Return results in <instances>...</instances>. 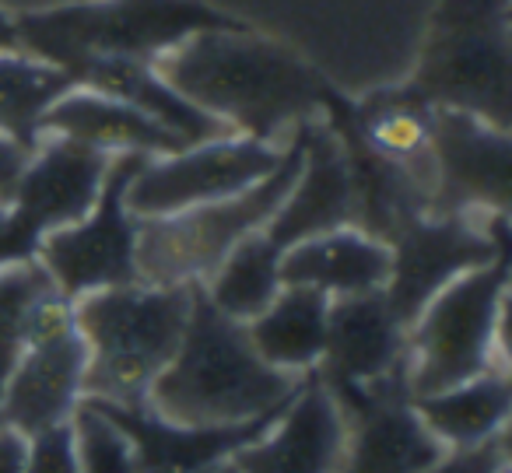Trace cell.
<instances>
[{
  "label": "cell",
  "instance_id": "obj_1",
  "mask_svg": "<svg viewBox=\"0 0 512 473\" xmlns=\"http://www.w3.org/2000/svg\"><path fill=\"white\" fill-rule=\"evenodd\" d=\"M155 71L232 134L288 144L327 109L334 85L299 50L253 25L197 32L155 60Z\"/></svg>",
  "mask_w": 512,
  "mask_h": 473
},
{
  "label": "cell",
  "instance_id": "obj_2",
  "mask_svg": "<svg viewBox=\"0 0 512 473\" xmlns=\"http://www.w3.org/2000/svg\"><path fill=\"white\" fill-rule=\"evenodd\" d=\"M299 382L302 375L267 365L246 323L221 316L193 284L183 340L144 403L176 424H242L285 407Z\"/></svg>",
  "mask_w": 512,
  "mask_h": 473
},
{
  "label": "cell",
  "instance_id": "obj_3",
  "mask_svg": "<svg viewBox=\"0 0 512 473\" xmlns=\"http://www.w3.org/2000/svg\"><path fill=\"white\" fill-rule=\"evenodd\" d=\"M22 53L60 67L71 78L88 60L155 64L197 32L239 29L242 18L207 0H71L15 15Z\"/></svg>",
  "mask_w": 512,
  "mask_h": 473
},
{
  "label": "cell",
  "instance_id": "obj_4",
  "mask_svg": "<svg viewBox=\"0 0 512 473\" xmlns=\"http://www.w3.org/2000/svg\"><path fill=\"white\" fill-rule=\"evenodd\" d=\"M193 284H123L74 302L85 340V400H148L151 382L172 361L190 316Z\"/></svg>",
  "mask_w": 512,
  "mask_h": 473
},
{
  "label": "cell",
  "instance_id": "obj_5",
  "mask_svg": "<svg viewBox=\"0 0 512 473\" xmlns=\"http://www.w3.org/2000/svg\"><path fill=\"white\" fill-rule=\"evenodd\" d=\"M509 0H439L414 74L390 88L425 109H456L509 130Z\"/></svg>",
  "mask_w": 512,
  "mask_h": 473
},
{
  "label": "cell",
  "instance_id": "obj_6",
  "mask_svg": "<svg viewBox=\"0 0 512 473\" xmlns=\"http://www.w3.org/2000/svg\"><path fill=\"white\" fill-rule=\"evenodd\" d=\"M509 253L449 281L407 326L411 396H428L484 372H509Z\"/></svg>",
  "mask_w": 512,
  "mask_h": 473
},
{
  "label": "cell",
  "instance_id": "obj_7",
  "mask_svg": "<svg viewBox=\"0 0 512 473\" xmlns=\"http://www.w3.org/2000/svg\"><path fill=\"white\" fill-rule=\"evenodd\" d=\"M306 127V123H302ZM302 127L288 141V155L267 179L228 200L190 211L144 218L137 232V270L144 284H204L246 235L264 232L292 190L302 165Z\"/></svg>",
  "mask_w": 512,
  "mask_h": 473
},
{
  "label": "cell",
  "instance_id": "obj_8",
  "mask_svg": "<svg viewBox=\"0 0 512 473\" xmlns=\"http://www.w3.org/2000/svg\"><path fill=\"white\" fill-rule=\"evenodd\" d=\"M144 155L109 158L106 179L95 207L74 225L53 228L36 249L39 267L50 274L53 288L71 302L92 291L123 288L141 281L137 270V232L141 218L127 211V183Z\"/></svg>",
  "mask_w": 512,
  "mask_h": 473
},
{
  "label": "cell",
  "instance_id": "obj_9",
  "mask_svg": "<svg viewBox=\"0 0 512 473\" xmlns=\"http://www.w3.org/2000/svg\"><path fill=\"white\" fill-rule=\"evenodd\" d=\"M386 302L404 326L449 281L509 253V214H418L390 242Z\"/></svg>",
  "mask_w": 512,
  "mask_h": 473
},
{
  "label": "cell",
  "instance_id": "obj_10",
  "mask_svg": "<svg viewBox=\"0 0 512 473\" xmlns=\"http://www.w3.org/2000/svg\"><path fill=\"white\" fill-rule=\"evenodd\" d=\"M292 141V137H288ZM288 155V144L256 137H218L186 144L172 155H151L127 183V211L134 218H165L200 204L228 200L267 179Z\"/></svg>",
  "mask_w": 512,
  "mask_h": 473
},
{
  "label": "cell",
  "instance_id": "obj_11",
  "mask_svg": "<svg viewBox=\"0 0 512 473\" xmlns=\"http://www.w3.org/2000/svg\"><path fill=\"white\" fill-rule=\"evenodd\" d=\"M85 340L78 330L74 302L57 288L36 302L29 340L0 393V424L36 435L60 421H71L85 400Z\"/></svg>",
  "mask_w": 512,
  "mask_h": 473
},
{
  "label": "cell",
  "instance_id": "obj_12",
  "mask_svg": "<svg viewBox=\"0 0 512 473\" xmlns=\"http://www.w3.org/2000/svg\"><path fill=\"white\" fill-rule=\"evenodd\" d=\"M109 158L60 137H39L0 221V267L36 260L46 232L74 225L95 207Z\"/></svg>",
  "mask_w": 512,
  "mask_h": 473
},
{
  "label": "cell",
  "instance_id": "obj_13",
  "mask_svg": "<svg viewBox=\"0 0 512 473\" xmlns=\"http://www.w3.org/2000/svg\"><path fill=\"white\" fill-rule=\"evenodd\" d=\"M432 211L428 214H509L512 134L481 116L432 109Z\"/></svg>",
  "mask_w": 512,
  "mask_h": 473
},
{
  "label": "cell",
  "instance_id": "obj_14",
  "mask_svg": "<svg viewBox=\"0 0 512 473\" xmlns=\"http://www.w3.org/2000/svg\"><path fill=\"white\" fill-rule=\"evenodd\" d=\"M330 393L348 421L341 473H428L446 456L414 410L404 368L369 386H344Z\"/></svg>",
  "mask_w": 512,
  "mask_h": 473
},
{
  "label": "cell",
  "instance_id": "obj_15",
  "mask_svg": "<svg viewBox=\"0 0 512 473\" xmlns=\"http://www.w3.org/2000/svg\"><path fill=\"white\" fill-rule=\"evenodd\" d=\"M348 421L316 372L302 375L295 396L260 438L232 456L235 473H341Z\"/></svg>",
  "mask_w": 512,
  "mask_h": 473
},
{
  "label": "cell",
  "instance_id": "obj_16",
  "mask_svg": "<svg viewBox=\"0 0 512 473\" xmlns=\"http://www.w3.org/2000/svg\"><path fill=\"white\" fill-rule=\"evenodd\" d=\"M99 410H106L116 424L130 435L137 456V473H214L232 456L260 438L274 424V417L285 407L260 414L253 421L242 424H176L165 421L162 414L148 407V403H102L92 400Z\"/></svg>",
  "mask_w": 512,
  "mask_h": 473
},
{
  "label": "cell",
  "instance_id": "obj_17",
  "mask_svg": "<svg viewBox=\"0 0 512 473\" xmlns=\"http://www.w3.org/2000/svg\"><path fill=\"white\" fill-rule=\"evenodd\" d=\"M355 225V179H351L348 151L337 130L323 116L302 127V165L264 232L281 249L313 235Z\"/></svg>",
  "mask_w": 512,
  "mask_h": 473
},
{
  "label": "cell",
  "instance_id": "obj_18",
  "mask_svg": "<svg viewBox=\"0 0 512 473\" xmlns=\"http://www.w3.org/2000/svg\"><path fill=\"white\" fill-rule=\"evenodd\" d=\"M407 326L393 316L383 291L330 298L327 344L316 365L323 386H369L404 368Z\"/></svg>",
  "mask_w": 512,
  "mask_h": 473
},
{
  "label": "cell",
  "instance_id": "obj_19",
  "mask_svg": "<svg viewBox=\"0 0 512 473\" xmlns=\"http://www.w3.org/2000/svg\"><path fill=\"white\" fill-rule=\"evenodd\" d=\"M39 137H60V141L81 144L106 158L116 155H172L186 148L176 134L158 127L151 116L127 102L102 95L95 88H67L39 120Z\"/></svg>",
  "mask_w": 512,
  "mask_h": 473
},
{
  "label": "cell",
  "instance_id": "obj_20",
  "mask_svg": "<svg viewBox=\"0 0 512 473\" xmlns=\"http://www.w3.org/2000/svg\"><path fill=\"white\" fill-rule=\"evenodd\" d=\"M390 277V246L355 225L313 235L281 253V281L313 288L327 298L383 291Z\"/></svg>",
  "mask_w": 512,
  "mask_h": 473
},
{
  "label": "cell",
  "instance_id": "obj_21",
  "mask_svg": "<svg viewBox=\"0 0 512 473\" xmlns=\"http://www.w3.org/2000/svg\"><path fill=\"white\" fill-rule=\"evenodd\" d=\"M71 81L81 88H95V92L113 95V99L141 109L144 116H151L158 127L176 134L183 144L232 137V130H228L225 123H218L214 116L200 113L193 102H186L148 60H123V57L88 60V64H81L78 71L71 74Z\"/></svg>",
  "mask_w": 512,
  "mask_h": 473
},
{
  "label": "cell",
  "instance_id": "obj_22",
  "mask_svg": "<svg viewBox=\"0 0 512 473\" xmlns=\"http://www.w3.org/2000/svg\"><path fill=\"white\" fill-rule=\"evenodd\" d=\"M421 424L442 449H474L498 435H509L512 382L509 372L474 375L428 396H411Z\"/></svg>",
  "mask_w": 512,
  "mask_h": 473
},
{
  "label": "cell",
  "instance_id": "obj_23",
  "mask_svg": "<svg viewBox=\"0 0 512 473\" xmlns=\"http://www.w3.org/2000/svg\"><path fill=\"white\" fill-rule=\"evenodd\" d=\"M327 309V295L285 284L281 295L253 323H246V333L267 365L288 375H309L316 372L327 344Z\"/></svg>",
  "mask_w": 512,
  "mask_h": 473
},
{
  "label": "cell",
  "instance_id": "obj_24",
  "mask_svg": "<svg viewBox=\"0 0 512 473\" xmlns=\"http://www.w3.org/2000/svg\"><path fill=\"white\" fill-rule=\"evenodd\" d=\"M281 253L285 249L267 232H253L214 267V274L200 284L207 302L221 316L235 323H253L274 298L281 295Z\"/></svg>",
  "mask_w": 512,
  "mask_h": 473
},
{
  "label": "cell",
  "instance_id": "obj_25",
  "mask_svg": "<svg viewBox=\"0 0 512 473\" xmlns=\"http://www.w3.org/2000/svg\"><path fill=\"white\" fill-rule=\"evenodd\" d=\"M67 88H74V81L60 67L22 50L0 53V130L25 148H36L39 120Z\"/></svg>",
  "mask_w": 512,
  "mask_h": 473
},
{
  "label": "cell",
  "instance_id": "obj_26",
  "mask_svg": "<svg viewBox=\"0 0 512 473\" xmlns=\"http://www.w3.org/2000/svg\"><path fill=\"white\" fill-rule=\"evenodd\" d=\"M53 291V281L39 260H22L0 267V393L11 368L18 365L29 340V319L36 302Z\"/></svg>",
  "mask_w": 512,
  "mask_h": 473
},
{
  "label": "cell",
  "instance_id": "obj_27",
  "mask_svg": "<svg viewBox=\"0 0 512 473\" xmlns=\"http://www.w3.org/2000/svg\"><path fill=\"white\" fill-rule=\"evenodd\" d=\"M74 449L81 473H137V456L130 435L92 400H81L71 414Z\"/></svg>",
  "mask_w": 512,
  "mask_h": 473
},
{
  "label": "cell",
  "instance_id": "obj_28",
  "mask_svg": "<svg viewBox=\"0 0 512 473\" xmlns=\"http://www.w3.org/2000/svg\"><path fill=\"white\" fill-rule=\"evenodd\" d=\"M25 473H81L71 421H60L53 428L29 435V463H25Z\"/></svg>",
  "mask_w": 512,
  "mask_h": 473
},
{
  "label": "cell",
  "instance_id": "obj_29",
  "mask_svg": "<svg viewBox=\"0 0 512 473\" xmlns=\"http://www.w3.org/2000/svg\"><path fill=\"white\" fill-rule=\"evenodd\" d=\"M509 466V435H498L474 449H446L428 473H498Z\"/></svg>",
  "mask_w": 512,
  "mask_h": 473
},
{
  "label": "cell",
  "instance_id": "obj_30",
  "mask_svg": "<svg viewBox=\"0 0 512 473\" xmlns=\"http://www.w3.org/2000/svg\"><path fill=\"white\" fill-rule=\"evenodd\" d=\"M32 151L36 148H25L22 141H15L11 134L0 130V207H8L11 197H15L18 183H22V172L29 165Z\"/></svg>",
  "mask_w": 512,
  "mask_h": 473
},
{
  "label": "cell",
  "instance_id": "obj_31",
  "mask_svg": "<svg viewBox=\"0 0 512 473\" xmlns=\"http://www.w3.org/2000/svg\"><path fill=\"white\" fill-rule=\"evenodd\" d=\"M29 463V435L0 424V473H25Z\"/></svg>",
  "mask_w": 512,
  "mask_h": 473
},
{
  "label": "cell",
  "instance_id": "obj_32",
  "mask_svg": "<svg viewBox=\"0 0 512 473\" xmlns=\"http://www.w3.org/2000/svg\"><path fill=\"white\" fill-rule=\"evenodd\" d=\"M22 43H18V25H15V15L0 8V53H18Z\"/></svg>",
  "mask_w": 512,
  "mask_h": 473
},
{
  "label": "cell",
  "instance_id": "obj_33",
  "mask_svg": "<svg viewBox=\"0 0 512 473\" xmlns=\"http://www.w3.org/2000/svg\"><path fill=\"white\" fill-rule=\"evenodd\" d=\"M214 473H235V466H232V463H225L221 470H214Z\"/></svg>",
  "mask_w": 512,
  "mask_h": 473
},
{
  "label": "cell",
  "instance_id": "obj_34",
  "mask_svg": "<svg viewBox=\"0 0 512 473\" xmlns=\"http://www.w3.org/2000/svg\"><path fill=\"white\" fill-rule=\"evenodd\" d=\"M4 211H8V207H0V221H4Z\"/></svg>",
  "mask_w": 512,
  "mask_h": 473
},
{
  "label": "cell",
  "instance_id": "obj_35",
  "mask_svg": "<svg viewBox=\"0 0 512 473\" xmlns=\"http://www.w3.org/2000/svg\"><path fill=\"white\" fill-rule=\"evenodd\" d=\"M498 473H512V466H505V470H498Z\"/></svg>",
  "mask_w": 512,
  "mask_h": 473
}]
</instances>
